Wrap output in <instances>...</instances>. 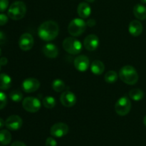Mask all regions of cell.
Segmentation results:
<instances>
[{
	"label": "cell",
	"instance_id": "6da1fadb",
	"mask_svg": "<svg viewBox=\"0 0 146 146\" xmlns=\"http://www.w3.org/2000/svg\"><path fill=\"white\" fill-rule=\"evenodd\" d=\"M59 33V27L56 21L48 20L43 22L38 28V35L41 39L51 41L57 37Z\"/></svg>",
	"mask_w": 146,
	"mask_h": 146
},
{
	"label": "cell",
	"instance_id": "7a4b0ae2",
	"mask_svg": "<svg viewBox=\"0 0 146 146\" xmlns=\"http://www.w3.org/2000/svg\"><path fill=\"white\" fill-rule=\"evenodd\" d=\"M119 77L121 81L128 85H134L138 81V74L133 66L130 65L122 67L119 71Z\"/></svg>",
	"mask_w": 146,
	"mask_h": 146
},
{
	"label": "cell",
	"instance_id": "3957f363",
	"mask_svg": "<svg viewBox=\"0 0 146 146\" xmlns=\"http://www.w3.org/2000/svg\"><path fill=\"white\" fill-rule=\"evenodd\" d=\"M27 13V6L21 1H14L8 9V16L13 20H20L24 18Z\"/></svg>",
	"mask_w": 146,
	"mask_h": 146
},
{
	"label": "cell",
	"instance_id": "277c9868",
	"mask_svg": "<svg viewBox=\"0 0 146 146\" xmlns=\"http://www.w3.org/2000/svg\"><path fill=\"white\" fill-rule=\"evenodd\" d=\"M63 48L66 52L72 55H77L81 51L82 44L79 40L74 37H67L63 41Z\"/></svg>",
	"mask_w": 146,
	"mask_h": 146
},
{
	"label": "cell",
	"instance_id": "5b68a950",
	"mask_svg": "<svg viewBox=\"0 0 146 146\" xmlns=\"http://www.w3.org/2000/svg\"><path fill=\"white\" fill-rule=\"evenodd\" d=\"M86 27V22L84 19L75 18L68 24V31L73 36H78L85 31Z\"/></svg>",
	"mask_w": 146,
	"mask_h": 146
},
{
	"label": "cell",
	"instance_id": "8992f818",
	"mask_svg": "<svg viewBox=\"0 0 146 146\" xmlns=\"http://www.w3.org/2000/svg\"><path fill=\"white\" fill-rule=\"evenodd\" d=\"M131 109V102L127 96H122L117 101L115 105V111L118 115L124 116L129 113Z\"/></svg>",
	"mask_w": 146,
	"mask_h": 146
},
{
	"label": "cell",
	"instance_id": "52a82bcc",
	"mask_svg": "<svg viewBox=\"0 0 146 146\" xmlns=\"http://www.w3.org/2000/svg\"><path fill=\"white\" fill-rule=\"evenodd\" d=\"M22 106L29 113H36L41 108V104L39 99L36 97H27L22 101Z\"/></svg>",
	"mask_w": 146,
	"mask_h": 146
},
{
	"label": "cell",
	"instance_id": "ba28073f",
	"mask_svg": "<svg viewBox=\"0 0 146 146\" xmlns=\"http://www.w3.org/2000/svg\"><path fill=\"white\" fill-rule=\"evenodd\" d=\"M68 126L64 123H56L51 127L50 133L55 138H62L68 133Z\"/></svg>",
	"mask_w": 146,
	"mask_h": 146
},
{
	"label": "cell",
	"instance_id": "9c48e42d",
	"mask_svg": "<svg viewBox=\"0 0 146 146\" xmlns=\"http://www.w3.org/2000/svg\"><path fill=\"white\" fill-rule=\"evenodd\" d=\"M21 87L24 92L31 94L39 88L40 82L35 78H27L22 82Z\"/></svg>",
	"mask_w": 146,
	"mask_h": 146
},
{
	"label": "cell",
	"instance_id": "30bf717a",
	"mask_svg": "<svg viewBox=\"0 0 146 146\" xmlns=\"http://www.w3.org/2000/svg\"><path fill=\"white\" fill-rule=\"evenodd\" d=\"M34 41L32 35L29 33H24L19 39V46L22 51H29L34 46Z\"/></svg>",
	"mask_w": 146,
	"mask_h": 146
},
{
	"label": "cell",
	"instance_id": "8fae6325",
	"mask_svg": "<svg viewBox=\"0 0 146 146\" xmlns=\"http://www.w3.org/2000/svg\"><path fill=\"white\" fill-rule=\"evenodd\" d=\"M22 124V119L17 115H10L5 121V126L10 131H18L21 128Z\"/></svg>",
	"mask_w": 146,
	"mask_h": 146
},
{
	"label": "cell",
	"instance_id": "7c38bea8",
	"mask_svg": "<svg viewBox=\"0 0 146 146\" xmlns=\"http://www.w3.org/2000/svg\"><path fill=\"white\" fill-rule=\"evenodd\" d=\"M76 95L70 91H64L60 96V101L61 104L67 108H71L74 106L76 104Z\"/></svg>",
	"mask_w": 146,
	"mask_h": 146
},
{
	"label": "cell",
	"instance_id": "4fadbf2b",
	"mask_svg": "<svg viewBox=\"0 0 146 146\" xmlns=\"http://www.w3.org/2000/svg\"><path fill=\"white\" fill-rule=\"evenodd\" d=\"M74 64L75 68L81 72H84L88 70L90 66L89 58L84 55H80L76 57L74 59Z\"/></svg>",
	"mask_w": 146,
	"mask_h": 146
},
{
	"label": "cell",
	"instance_id": "5bb4252c",
	"mask_svg": "<svg viewBox=\"0 0 146 146\" xmlns=\"http://www.w3.org/2000/svg\"><path fill=\"white\" fill-rule=\"evenodd\" d=\"M99 38L95 34H90L87 36L84 41V46L88 51H94L98 48L99 46Z\"/></svg>",
	"mask_w": 146,
	"mask_h": 146
},
{
	"label": "cell",
	"instance_id": "9a60e30c",
	"mask_svg": "<svg viewBox=\"0 0 146 146\" xmlns=\"http://www.w3.org/2000/svg\"><path fill=\"white\" fill-rule=\"evenodd\" d=\"M42 51L45 56L49 58H55L58 55V48L55 44L48 43L43 46Z\"/></svg>",
	"mask_w": 146,
	"mask_h": 146
},
{
	"label": "cell",
	"instance_id": "2e32d148",
	"mask_svg": "<svg viewBox=\"0 0 146 146\" xmlns=\"http://www.w3.org/2000/svg\"><path fill=\"white\" fill-rule=\"evenodd\" d=\"M143 30V24L138 20H133L128 25V31L133 36H138L141 35Z\"/></svg>",
	"mask_w": 146,
	"mask_h": 146
},
{
	"label": "cell",
	"instance_id": "e0dca14e",
	"mask_svg": "<svg viewBox=\"0 0 146 146\" xmlns=\"http://www.w3.org/2000/svg\"><path fill=\"white\" fill-rule=\"evenodd\" d=\"M77 13L81 19H87L91 14V7L86 2H81L77 7Z\"/></svg>",
	"mask_w": 146,
	"mask_h": 146
},
{
	"label": "cell",
	"instance_id": "ac0fdd59",
	"mask_svg": "<svg viewBox=\"0 0 146 146\" xmlns=\"http://www.w3.org/2000/svg\"><path fill=\"white\" fill-rule=\"evenodd\" d=\"M91 71L94 75H101L105 71V65L102 61L96 60L91 64Z\"/></svg>",
	"mask_w": 146,
	"mask_h": 146
},
{
	"label": "cell",
	"instance_id": "d6986e66",
	"mask_svg": "<svg viewBox=\"0 0 146 146\" xmlns=\"http://www.w3.org/2000/svg\"><path fill=\"white\" fill-rule=\"evenodd\" d=\"M133 14L138 19H146V7L141 4H136L133 7Z\"/></svg>",
	"mask_w": 146,
	"mask_h": 146
},
{
	"label": "cell",
	"instance_id": "ffe728a7",
	"mask_svg": "<svg viewBox=\"0 0 146 146\" xmlns=\"http://www.w3.org/2000/svg\"><path fill=\"white\" fill-rule=\"evenodd\" d=\"M11 78L7 74H0V90H8L11 87Z\"/></svg>",
	"mask_w": 146,
	"mask_h": 146
},
{
	"label": "cell",
	"instance_id": "44dd1931",
	"mask_svg": "<svg viewBox=\"0 0 146 146\" xmlns=\"http://www.w3.org/2000/svg\"><path fill=\"white\" fill-rule=\"evenodd\" d=\"M128 96L133 101H139L144 97V92L140 88H133L128 92Z\"/></svg>",
	"mask_w": 146,
	"mask_h": 146
},
{
	"label": "cell",
	"instance_id": "7402d4cb",
	"mask_svg": "<svg viewBox=\"0 0 146 146\" xmlns=\"http://www.w3.org/2000/svg\"><path fill=\"white\" fill-rule=\"evenodd\" d=\"M11 134L7 130L0 131V143L3 145H7L11 143Z\"/></svg>",
	"mask_w": 146,
	"mask_h": 146
},
{
	"label": "cell",
	"instance_id": "603a6c76",
	"mask_svg": "<svg viewBox=\"0 0 146 146\" xmlns=\"http://www.w3.org/2000/svg\"><path fill=\"white\" fill-rule=\"evenodd\" d=\"M66 85L65 83L62 81V80L59 79V78H56L54 80L52 83V88L56 92H62L65 89Z\"/></svg>",
	"mask_w": 146,
	"mask_h": 146
},
{
	"label": "cell",
	"instance_id": "cb8c5ba5",
	"mask_svg": "<svg viewBox=\"0 0 146 146\" xmlns=\"http://www.w3.org/2000/svg\"><path fill=\"white\" fill-rule=\"evenodd\" d=\"M118 75L116 71H108L104 76L106 82L108 84H113L118 80Z\"/></svg>",
	"mask_w": 146,
	"mask_h": 146
},
{
	"label": "cell",
	"instance_id": "d4e9b609",
	"mask_svg": "<svg viewBox=\"0 0 146 146\" xmlns=\"http://www.w3.org/2000/svg\"><path fill=\"white\" fill-rule=\"evenodd\" d=\"M42 104L43 106L46 108L51 109V108H54L56 106V99L53 96H46L43 99Z\"/></svg>",
	"mask_w": 146,
	"mask_h": 146
},
{
	"label": "cell",
	"instance_id": "484cf974",
	"mask_svg": "<svg viewBox=\"0 0 146 146\" xmlns=\"http://www.w3.org/2000/svg\"><path fill=\"white\" fill-rule=\"evenodd\" d=\"M9 98L14 102L19 103L22 101L23 94L19 90H14L9 94Z\"/></svg>",
	"mask_w": 146,
	"mask_h": 146
},
{
	"label": "cell",
	"instance_id": "4316f807",
	"mask_svg": "<svg viewBox=\"0 0 146 146\" xmlns=\"http://www.w3.org/2000/svg\"><path fill=\"white\" fill-rule=\"evenodd\" d=\"M7 104V95H6L4 92L0 91V110L5 108Z\"/></svg>",
	"mask_w": 146,
	"mask_h": 146
},
{
	"label": "cell",
	"instance_id": "83f0119b",
	"mask_svg": "<svg viewBox=\"0 0 146 146\" xmlns=\"http://www.w3.org/2000/svg\"><path fill=\"white\" fill-rule=\"evenodd\" d=\"M9 7V0H0V12H4Z\"/></svg>",
	"mask_w": 146,
	"mask_h": 146
},
{
	"label": "cell",
	"instance_id": "f1b7e54d",
	"mask_svg": "<svg viewBox=\"0 0 146 146\" xmlns=\"http://www.w3.org/2000/svg\"><path fill=\"white\" fill-rule=\"evenodd\" d=\"M46 146H57V142L52 137H48L45 143Z\"/></svg>",
	"mask_w": 146,
	"mask_h": 146
},
{
	"label": "cell",
	"instance_id": "f546056e",
	"mask_svg": "<svg viewBox=\"0 0 146 146\" xmlns=\"http://www.w3.org/2000/svg\"><path fill=\"white\" fill-rule=\"evenodd\" d=\"M9 21V18L6 14H0V26H3L7 24Z\"/></svg>",
	"mask_w": 146,
	"mask_h": 146
},
{
	"label": "cell",
	"instance_id": "4dcf8cb0",
	"mask_svg": "<svg viewBox=\"0 0 146 146\" xmlns=\"http://www.w3.org/2000/svg\"><path fill=\"white\" fill-rule=\"evenodd\" d=\"M96 24V21L94 19H91L86 21V25L88 27H94Z\"/></svg>",
	"mask_w": 146,
	"mask_h": 146
},
{
	"label": "cell",
	"instance_id": "1f68e13d",
	"mask_svg": "<svg viewBox=\"0 0 146 146\" xmlns=\"http://www.w3.org/2000/svg\"><path fill=\"white\" fill-rule=\"evenodd\" d=\"M6 42V35L3 31H0V44H4Z\"/></svg>",
	"mask_w": 146,
	"mask_h": 146
},
{
	"label": "cell",
	"instance_id": "d6a6232c",
	"mask_svg": "<svg viewBox=\"0 0 146 146\" xmlns=\"http://www.w3.org/2000/svg\"><path fill=\"white\" fill-rule=\"evenodd\" d=\"M7 63H8V59L6 57H1L0 58V65L1 66L7 65Z\"/></svg>",
	"mask_w": 146,
	"mask_h": 146
},
{
	"label": "cell",
	"instance_id": "836d02e7",
	"mask_svg": "<svg viewBox=\"0 0 146 146\" xmlns=\"http://www.w3.org/2000/svg\"><path fill=\"white\" fill-rule=\"evenodd\" d=\"M11 146H27L24 143L21 142V141H15L11 144Z\"/></svg>",
	"mask_w": 146,
	"mask_h": 146
},
{
	"label": "cell",
	"instance_id": "e575fe53",
	"mask_svg": "<svg viewBox=\"0 0 146 146\" xmlns=\"http://www.w3.org/2000/svg\"><path fill=\"white\" fill-rule=\"evenodd\" d=\"M4 125H5V121L2 118H0V128H2Z\"/></svg>",
	"mask_w": 146,
	"mask_h": 146
},
{
	"label": "cell",
	"instance_id": "d590c367",
	"mask_svg": "<svg viewBox=\"0 0 146 146\" xmlns=\"http://www.w3.org/2000/svg\"><path fill=\"white\" fill-rule=\"evenodd\" d=\"M143 123H144V125H145V127H146V115L145 117H144V118H143Z\"/></svg>",
	"mask_w": 146,
	"mask_h": 146
},
{
	"label": "cell",
	"instance_id": "8d00e7d4",
	"mask_svg": "<svg viewBox=\"0 0 146 146\" xmlns=\"http://www.w3.org/2000/svg\"><path fill=\"white\" fill-rule=\"evenodd\" d=\"M85 1H86L87 2H89V3H92V2H94V1H95V0H85Z\"/></svg>",
	"mask_w": 146,
	"mask_h": 146
},
{
	"label": "cell",
	"instance_id": "74e56055",
	"mask_svg": "<svg viewBox=\"0 0 146 146\" xmlns=\"http://www.w3.org/2000/svg\"><path fill=\"white\" fill-rule=\"evenodd\" d=\"M141 1L143 4H146V0H141Z\"/></svg>",
	"mask_w": 146,
	"mask_h": 146
},
{
	"label": "cell",
	"instance_id": "f35d334b",
	"mask_svg": "<svg viewBox=\"0 0 146 146\" xmlns=\"http://www.w3.org/2000/svg\"><path fill=\"white\" fill-rule=\"evenodd\" d=\"M1 48H0V56H1Z\"/></svg>",
	"mask_w": 146,
	"mask_h": 146
},
{
	"label": "cell",
	"instance_id": "ab89813d",
	"mask_svg": "<svg viewBox=\"0 0 146 146\" xmlns=\"http://www.w3.org/2000/svg\"><path fill=\"white\" fill-rule=\"evenodd\" d=\"M0 71H1V65H0Z\"/></svg>",
	"mask_w": 146,
	"mask_h": 146
},
{
	"label": "cell",
	"instance_id": "60d3db41",
	"mask_svg": "<svg viewBox=\"0 0 146 146\" xmlns=\"http://www.w3.org/2000/svg\"><path fill=\"white\" fill-rule=\"evenodd\" d=\"M0 146H2V145H0Z\"/></svg>",
	"mask_w": 146,
	"mask_h": 146
}]
</instances>
